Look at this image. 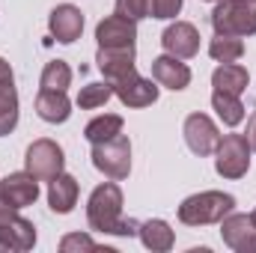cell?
Segmentation results:
<instances>
[{
	"label": "cell",
	"instance_id": "1",
	"mask_svg": "<svg viewBox=\"0 0 256 253\" xmlns=\"http://www.w3.org/2000/svg\"><path fill=\"white\" fill-rule=\"evenodd\" d=\"M86 220H90V230L104 232V236H134L140 230L137 220H126L122 218V190H120V185L114 179L98 185L90 194Z\"/></svg>",
	"mask_w": 256,
	"mask_h": 253
},
{
	"label": "cell",
	"instance_id": "2",
	"mask_svg": "<svg viewBox=\"0 0 256 253\" xmlns=\"http://www.w3.org/2000/svg\"><path fill=\"white\" fill-rule=\"evenodd\" d=\"M236 208V196L224 190H202L188 196L179 206V220L188 226H206V224H220L230 212Z\"/></svg>",
	"mask_w": 256,
	"mask_h": 253
},
{
	"label": "cell",
	"instance_id": "3",
	"mask_svg": "<svg viewBox=\"0 0 256 253\" xmlns=\"http://www.w3.org/2000/svg\"><path fill=\"white\" fill-rule=\"evenodd\" d=\"M212 27L220 36H254L256 33V0H218L212 12Z\"/></svg>",
	"mask_w": 256,
	"mask_h": 253
},
{
	"label": "cell",
	"instance_id": "4",
	"mask_svg": "<svg viewBox=\"0 0 256 253\" xmlns=\"http://www.w3.org/2000/svg\"><path fill=\"white\" fill-rule=\"evenodd\" d=\"M92 164H96V170H102L114 182L128 179V173H131V143H128V137L116 134L104 143H92Z\"/></svg>",
	"mask_w": 256,
	"mask_h": 253
},
{
	"label": "cell",
	"instance_id": "5",
	"mask_svg": "<svg viewBox=\"0 0 256 253\" xmlns=\"http://www.w3.org/2000/svg\"><path fill=\"white\" fill-rule=\"evenodd\" d=\"M214 170L224 179H242L250 170V143L244 134H226L220 137L214 149Z\"/></svg>",
	"mask_w": 256,
	"mask_h": 253
},
{
	"label": "cell",
	"instance_id": "6",
	"mask_svg": "<svg viewBox=\"0 0 256 253\" xmlns=\"http://www.w3.org/2000/svg\"><path fill=\"white\" fill-rule=\"evenodd\" d=\"M24 164H27V173H33L39 182H51L54 176L63 173L66 158H63V149H60L54 140L42 137V140H33V143L27 146Z\"/></svg>",
	"mask_w": 256,
	"mask_h": 253
},
{
	"label": "cell",
	"instance_id": "7",
	"mask_svg": "<svg viewBox=\"0 0 256 253\" xmlns=\"http://www.w3.org/2000/svg\"><path fill=\"white\" fill-rule=\"evenodd\" d=\"M182 134H185L188 149H191L194 155H200V158L212 155V152L218 149V143H220V131H218V126H214L206 114H191V116L185 120Z\"/></svg>",
	"mask_w": 256,
	"mask_h": 253
},
{
	"label": "cell",
	"instance_id": "8",
	"mask_svg": "<svg viewBox=\"0 0 256 253\" xmlns=\"http://www.w3.org/2000/svg\"><path fill=\"white\" fill-rule=\"evenodd\" d=\"M220 238H224L226 248H232L236 253H256V226L250 220V214L230 212L220 220Z\"/></svg>",
	"mask_w": 256,
	"mask_h": 253
},
{
	"label": "cell",
	"instance_id": "9",
	"mask_svg": "<svg viewBox=\"0 0 256 253\" xmlns=\"http://www.w3.org/2000/svg\"><path fill=\"white\" fill-rule=\"evenodd\" d=\"M134 39H137V21L126 15H108L96 27L98 48H134Z\"/></svg>",
	"mask_w": 256,
	"mask_h": 253
},
{
	"label": "cell",
	"instance_id": "10",
	"mask_svg": "<svg viewBox=\"0 0 256 253\" xmlns=\"http://www.w3.org/2000/svg\"><path fill=\"white\" fill-rule=\"evenodd\" d=\"M114 96L126 104V108H149L158 102V86L146 78H140L137 72H131L126 78L114 80Z\"/></svg>",
	"mask_w": 256,
	"mask_h": 253
},
{
	"label": "cell",
	"instance_id": "11",
	"mask_svg": "<svg viewBox=\"0 0 256 253\" xmlns=\"http://www.w3.org/2000/svg\"><path fill=\"white\" fill-rule=\"evenodd\" d=\"M161 45L170 57H179V60H191L200 51V30L188 24V21H176L170 24L164 33H161Z\"/></svg>",
	"mask_w": 256,
	"mask_h": 253
},
{
	"label": "cell",
	"instance_id": "12",
	"mask_svg": "<svg viewBox=\"0 0 256 253\" xmlns=\"http://www.w3.org/2000/svg\"><path fill=\"white\" fill-rule=\"evenodd\" d=\"M36 244V226L15 214L9 220L0 224V253H24V250H33Z\"/></svg>",
	"mask_w": 256,
	"mask_h": 253
},
{
	"label": "cell",
	"instance_id": "13",
	"mask_svg": "<svg viewBox=\"0 0 256 253\" xmlns=\"http://www.w3.org/2000/svg\"><path fill=\"white\" fill-rule=\"evenodd\" d=\"M0 194L21 212L27 206H33L39 200V179L33 173H9L6 179H0Z\"/></svg>",
	"mask_w": 256,
	"mask_h": 253
},
{
	"label": "cell",
	"instance_id": "14",
	"mask_svg": "<svg viewBox=\"0 0 256 253\" xmlns=\"http://www.w3.org/2000/svg\"><path fill=\"white\" fill-rule=\"evenodd\" d=\"M48 27H51V36L63 45H72L74 39H80V30H84V15L78 6L72 3H60L57 9H51V18H48Z\"/></svg>",
	"mask_w": 256,
	"mask_h": 253
},
{
	"label": "cell",
	"instance_id": "15",
	"mask_svg": "<svg viewBox=\"0 0 256 253\" xmlns=\"http://www.w3.org/2000/svg\"><path fill=\"white\" fill-rule=\"evenodd\" d=\"M152 78H155V84L179 92V90H185L191 84V68L182 63L179 57L164 54V57H155L152 60Z\"/></svg>",
	"mask_w": 256,
	"mask_h": 253
},
{
	"label": "cell",
	"instance_id": "16",
	"mask_svg": "<svg viewBox=\"0 0 256 253\" xmlns=\"http://www.w3.org/2000/svg\"><path fill=\"white\" fill-rule=\"evenodd\" d=\"M96 66H98V72L104 74V80L114 84V80L126 78L131 72H137V68H134V48H98Z\"/></svg>",
	"mask_w": 256,
	"mask_h": 253
},
{
	"label": "cell",
	"instance_id": "17",
	"mask_svg": "<svg viewBox=\"0 0 256 253\" xmlns=\"http://www.w3.org/2000/svg\"><path fill=\"white\" fill-rule=\"evenodd\" d=\"M36 114L45 120V122H66L68 114H72V102L66 96V90H42L36 96Z\"/></svg>",
	"mask_w": 256,
	"mask_h": 253
},
{
	"label": "cell",
	"instance_id": "18",
	"mask_svg": "<svg viewBox=\"0 0 256 253\" xmlns=\"http://www.w3.org/2000/svg\"><path fill=\"white\" fill-rule=\"evenodd\" d=\"M48 202H51V208L57 214H68L74 208V202H78V179L68 176V173L54 176L51 185H48Z\"/></svg>",
	"mask_w": 256,
	"mask_h": 253
},
{
	"label": "cell",
	"instance_id": "19",
	"mask_svg": "<svg viewBox=\"0 0 256 253\" xmlns=\"http://www.w3.org/2000/svg\"><path fill=\"white\" fill-rule=\"evenodd\" d=\"M248 68L238 63H224L214 68V74H212V86L214 90H220V92H230V96H242L244 90H248Z\"/></svg>",
	"mask_w": 256,
	"mask_h": 253
},
{
	"label": "cell",
	"instance_id": "20",
	"mask_svg": "<svg viewBox=\"0 0 256 253\" xmlns=\"http://www.w3.org/2000/svg\"><path fill=\"white\" fill-rule=\"evenodd\" d=\"M137 236H140V242H143V248H149V250L155 253H164L173 248V242H176V236H173V230L164 224V220H143L140 224V230H137Z\"/></svg>",
	"mask_w": 256,
	"mask_h": 253
},
{
	"label": "cell",
	"instance_id": "21",
	"mask_svg": "<svg viewBox=\"0 0 256 253\" xmlns=\"http://www.w3.org/2000/svg\"><path fill=\"white\" fill-rule=\"evenodd\" d=\"M18 126V92L15 80H0V137L12 134Z\"/></svg>",
	"mask_w": 256,
	"mask_h": 253
},
{
	"label": "cell",
	"instance_id": "22",
	"mask_svg": "<svg viewBox=\"0 0 256 253\" xmlns=\"http://www.w3.org/2000/svg\"><path fill=\"white\" fill-rule=\"evenodd\" d=\"M212 108H214V114L220 116V122L224 126H238V122H244V104H242V96H230V92H220V90H214L212 92Z\"/></svg>",
	"mask_w": 256,
	"mask_h": 253
},
{
	"label": "cell",
	"instance_id": "23",
	"mask_svg": "<svg viewBox=\"0 0 256 253\" xmlns=\"http://www.w3.org/2000/svg\"><path fill=\"white\" fill-rule=\"evenodd\" d=\"M116 134H122V116H116V114L96 116L90 126L84 128V137H86L90 143H104V140H110V137H116Z\"/></svg>",
	"mask_w": 256,
	"mask_h": 253
},
{
	"label": "cell",
	"instance_id": "24",
	"mask_svg": "<svg viewBox=\"0 0 256 253\" xmlns=\"http://www.w3.org/2000/svg\"><path fill=\"white\" fill-rule=\"evenodd\" d=\"M208 54H212V60H218V63H236V60H242V54H244V42H242L238 36H220V33H214V39H212V45H208Z\"/></svg>",
	"mask_w": 256,
	"mask_h": 253
},
{
	"label": "cell",
	"instance_id": "25",
	"mask_svg": "<svg viewBox=\"0 0 256 253\" xmlns=\"http://www.w3.org/2000/svg\"><path fill=\"white\" fill-rule=\"evenodd\" d=\"M110 96H114V84H110V80H92V84L80 86V92H78V108H84V110L104 108Z\"/></svg>",
	"mask_w": 256,
	"mask_h": 253
},
{
	"label": "cell",
	"instance_id": "26",
	"mask_svg": "<svg viewBox=\"0 0 256 253\" xmlns=\"http://www.w3.org/2000/svg\"><path fill=\"white\" fill-rule=\"evenodd\" d=\"M72 84V68L63 60H54L42 68V90H66Z\"/></svg>",
	"mask_w": 256,
	"mask_h": 253
},
{
	"label": "cell",
	"instance_id": "27",
	"mask_svg": "<svg viewBox=\"0 0 256 253\" xmlns=\"http://www.w3.org/2000/svg\"><path fill=\"white\" fill-rule=\"evenodd\" d=\"M60 250L63 253H80V250H86V253H98L102 248L90 238V236H80V232H68L63 242H60Z\"/></svg>",
	"mask_w": 256,
	"mask_h": 253
},
{
	"label": "cell",
	"instance_id": "28",
	"mask_svg": "<svg viewBox=\"0 0 256 253\" xmlns=\"http://www.w3.org/2000/svg\"><path fill=\"white\" fill-rule=\"evenodd\" d=\"M116 15H126L131 21L149 18V0H116Z\"/></svg>",
	"mask_w": 256,
	"mask_h": 253
},
{
	"label": "cell",
	"instance_id": "29",
	"mask_svg": "<svg viewBox=\"0 0 256 253\" xmlns=\"http://www.w3.org/2000/svg\"><path fill=\"white\" fill-rule=\"evenodd\" d=\"M182 9V0H149V18H176Z\"/></svg>",
	"mask_w": 256,
	"mask_h": 253
},
{
	"label": "cell",
	"instance_id": "30",
	"mask_svg": "<svg viewBox=\"0 0 256 253\" xmlns=\"http://www.w3.org/2000/svg\"><path fill=\"white\" fill-rule=\"evenodd\" d=\"M15 214H18V208H15V206L0 194V224H3V220H9V218H15Z\"/></svg>",
	"mask_w": 256,
	"mask_h": 253
},
{
	"label": "cell",
	"instance_id": "31",
	"mask_svg": "<svg viewBox=\"0 0 256 253\" xmlns=\"http://www.w3.org/2000/svg\"><path fill=\"white\" fill-rule=\"evenodd\" d=\"M244 137H248V143H250V149L256 152V114L250 116V120H248V134H244Z\"/></svg>",
	"mask_w": 256,
	"mask_h": 253
},
{
	"label": "cell",
	"instance_id": "32",
	"mask_svg": "<svg viewBox=\"0 0 256 253\" xmlns=\"http://www.w3.org/2000/svg\"><path fill=\"white\" fill-rule=\"evenodd\" d=\"M0 80H15V78H12V66L6 63L3 57H0Z\"/></svg>",
	"mask_w": 256,
	"mask_h": 253
},
{
	"label": "cell",
	"instance_id": "33",
	"mask_svg": "<svg viewBox=\"0 0 256 253\" xmlns=\"http://www.w3.org/2000/svg\"><path fill=\"white\" fill-rule=\"evenodd\" d=\"M250 220H254V226H256V208H254V214H250Z\"/></svg>",
	"mask_w": 256,
	"mask_h": 253
}]
</instances>
